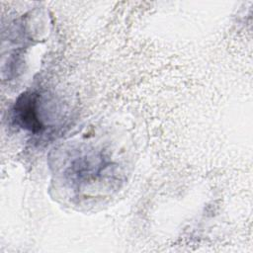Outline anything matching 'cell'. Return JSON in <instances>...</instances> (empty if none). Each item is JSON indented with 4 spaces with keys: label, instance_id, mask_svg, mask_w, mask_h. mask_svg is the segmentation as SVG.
Here are the masks:
<instances>
[{
    "label": "cell",
    "instance_id": "obj_1",
    "mask_svg": "<svg viewBox=\"0 0 253 253\" xmlns=\"http://www.w3.org/2000/svg\"><path fill=\"white\" fill-rule=\"evenodd\" d=\"M39 95L32 92L22 94L14 107L15 118L18 123L33 133L41 132L43 125L39 116Z\"/></svg>",
    "mask_w": 253,
    "mask_h": 253
}]
</instances>
